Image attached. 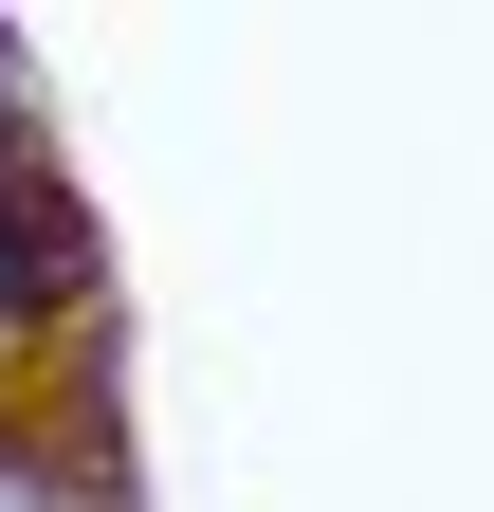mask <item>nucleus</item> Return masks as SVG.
Masks as SVG:
<instances>
[{
  "label": "nucleus",
  "mask_w": 494,
  "mask_h": 512,
  "mask_svg": "<svg viewBox=\"0 0 494 512\" xmlns=\"http://www.w3.org/2000/svg\"><path fill=\"white\" fill-rule=\"evenodd\" d=\"M37 183V74H19V37H0V202Z\"/></svg>",
  "instance_id": "obj_3"
},
{
  "label": "nucleus",
  "mask_w": 494,
  "mask_h": 512,
  "mask_svg": "<svg viewBox=\"0 0 494 512\" xmlns=\"http://www.w3.org/2000/svg\"><path fill=\"white\" fill-rule=\"evenodd\" d=\"M37 293H55V256H37V183L0 202V366L37 348Z\"/></svg>",
  "instance_id": "obj_2"
},
{
  "label": "nucleus",
  "mask_w": 494,
  "mask_h": 512,
  "mask_svg": "<svg viewBox=\"0 0 494 512\" xmlns=\"http://www.w3.org/2000/svg\"><path fill=\"white\" fill-rule=\"evenodd\" d=\"M0 512H110V458H92V439H55V421H19V403H0Z\"/></svg>",
  "instance_id": "obj_1"
}]
</instances>
